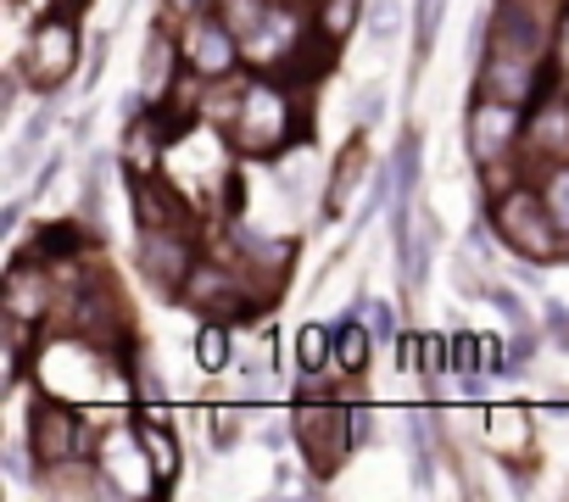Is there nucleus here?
I'll list each match as a JSON object with an SVG mask.
<instances>
[{
    "mask_svg": "<svg viewBox=\"0 0 569 502\" xmlns=\"http://www.w3.org/2000/svg\"><path fill=\"white\" fill-rule=\"evenodd\" d=\"M486 218H491L502 251L519 258V263H563L569 258V234H563V223L552 218V207L541 201V190L530 179L502 184L486 201Z\"/></svg>",
    "mask_w": 569,
    "mask_h": 502,
    "instance_id": "f257e3e1",
    "label": "nucleus"
},
{
    "mask_svg": "<svg viewBox=\"0 0 569 502\" xmlns=\"http://www.w3.org/2000/svg\"><path fill=\"white\" fill-rule=\"evenodd\" d=\"M302 140V101H297V84L291 79H246L240 90V112L229 123V145L240 157H279L284 145Z\"/></svg>",
    "mask_w": 569,
    "mask_h": 502,
    "instance_id": "f03ea898",
    "label": "nucleus"
},
{
    "mask_svg": "<svg viewBox=\"0 0 569 502\" xmlns=\"http://www.w3.org/2000/svg\"><path fill=\"white\" fill-rule=\"evenodd\" d=\"M18 68H23V79H29L40 96H62V90L84 73V34H79V18H73V12H46V18H34Z\"/></svg>",
    "mask_w": 569,
    "mask_h": 502,
    "instance_id": "7ed1b4c3",
    "label": "nucleus"
},
{
    "mask_svg": "<svg viewBox=\"0 0 569 502\" xmlns=\"http://www.w3.org/2000/svg\"><path fill=\"white\" fill-rule=\"evenodd\" d=\"M525 129H530V107L497 101V96H475L469 118H463V145H469L475 168H508L525 151Z\"/></svg>",
    "mask_w": 569,
    "mask_h": 502,
    "instance_id": "20e7f679",
    "label": "nucleus"
},
{
    "mask_svg": "<svg viewBox=\"0 0 569 502\" xmlns=\"http://www.w3.org/2000/svg\"><path fill=\"white\" fill-rule=\"evenodd\" d=\"M29 446H34V458L40 463H62V458H84V452H96V441H101V430H90V419L79 413V408H68L57 391H46V396H34V408H29Z\"/></svg>",
    "mask_w": 569,
    "mask_h": 502,
    "instance_id": "39448f33",
    "label": "nucleus"
},
{
    "mask_svg": "<svg viewBox=\"0 0 569 502\" xmlns=\"http://www.w3.org/2000/svg\"><path fill=\"white\" fill-rule=\"evenodd\" d=\"M201 251L190 229H140V251H134V269L151 291H162V302H179L184 280L196 274Z\"/></svg>",
    "mask_w": 569,
    "mask_h": 502,
    "instance_id": "423d86ee",
    "label": "nucleus"
},
{
    "mask_svg": "<svg viewBox=\"0 0 569 502\" xmlns=\"http://www.w3.org/2000/svg\"><path fill=\"white\" fill-rule=\"evenodd\" d=\"M552 84V62L547 57H525V51H480V79H475V96H497V101H519V107H536Z\"/></svg>",
    "mask_w": 569,
    "mask_h": 502,
    "instance_id": "0eeeda50",
    "label": "nucleus"
},
{
    "mask_svg": "<svg viewBox=\"0 0 569 502\" xmlns=\"http://www.w3.org/2000/svg\"><path fill=\"white\" fill-rule=\"evenodd\" d=\"M0 308L7 319H23V324H46L57 308H62V280L46 258L34 251H18L12 269H7V285H0Z\"/></svg>",
    "mask_w": 569,
    "mask_h": 502,
    "instance_id": "6e6552de",
    "label": "nucleus"
},
{
    "mask_svg": "<svg viewBox=\"0 0 569 502\" xmlns=\"http://www.w3.org/2000/svg\"><path fill=\"white\" fill-rule=\"evenodd\" d=\"M179 46H184V73H196V79H229L246 57H240V34L229 29V18L223 12H201V18H190L184 29H179Z\"/></svg>",
    "mask_w": 569,
    "mask_h": 502,
    "instance_id": "1a4fd4ad",
    "label": "nucleus"
},
{
    "mask_svg": "<svg viewBox=\"0 0 569 502\" xmlns=\"http://www.w3.org/2000/svg\"><path fill=\"white\" fill-rule=\"evenodd\" d=\"M134 190V223L140 229H196V212L184 201V190L162 173H146V179H129Z\"/></svg>",
    "mask_w": 569,
    "mask_h": 502,
    "instance_id": "9d476101",
    "label": "nucleus"
},
{
    "mask_svg": "<svg viewBox=\"0 0 569 502\" xmlns=\"http://www.w3.org/2000/svg\"><path fill=\"white\" fill-rule=\"evenodd\" d=\"M179 68H184V46H179V34H168V29H151V40H146V57H140V96H146V107H168L173 101V90H179Z\"/></svg>",
    "mask_w": 569,
    "mask_h": 502,
    "instance_id": "9b49d317",
    "label": "nucleus"
},
{
    "mask_svg": "<svg viewBox=\"0 0 569 502\" xmlns=\"http://www.w3.org/2000/svg\"><path fill=\"white\" fill-rule=\"evenodd\" d=\"M525 151H530V157H569V90H547V96L530 107Z\"/></svg>",
    "mask_w": 569,
    "mask_h": 502,
    "instance_id": "f8f14e48",
    "label": "nucleus"
},
{
    "mask_svg": "<svg viewBox=\"0 0 569 502\" xmlns=\"http://www.w3.org/2000/svg\"><path fill=\"white\" fill-rule=\"evenodd\" d=\"M363 179H369V145H363V134H352V140L341 145L336 168H330V184H325V218H347L352 201H358V184H363Z\"/></svg>",
    "mask_w": 569,
    "mask_h": 502,
    "instance_id": "ddd939ff",
    "label": "nucleus"
},
{
    "mask_svg": "<svg viewBox=\"0 0 569 502\" xmlns=\"http://www.w3.org/2000/svg\"><path fill=\"white\" fill-rule=\"evenodd\" d=\"M375 330H369V319H363V297L341 313V324H336V369L347 374V380H363L369 374V363H375Z\"/></svg>",
    "mask_w": 569,
    "mask_h": 502,
    "instance_id": "4468645a",
    "label": "nucleus"
},
{
    "mask_svg": "<svg viewBox=\"0 0 569 502\" xmlns=\"http://www.w3.org/2000/svg\"><path fill=\"white\" fill-rule=\"evenodd\" d=\"M134 430H140L146 458H151V480H157V491H168V485L179 480V469H184V446H179V435L157 419V408L134 413Z\"/></svg>",
    "mask_w": 569,
    "mask_h": 502,
    "instance_id": "2eb2a0df",
    "label": "nucleus"
},
{
    "mask_svg": "<svg viewBox=\"0 0 569 502\" xmlns=\"http://www.w3.org/2000/svg\"><path fill=\"white\" fill-rule=\"evenodd\" d=\"M519 173L541 190V201L552 207V218H558L563 234H569V157H530V151H525Z\"/></svg>",
    "mask_w": 569,
    "mask_h": 502,
    "instance_id": "dca6fc26",
    "label": "nucleus"
},
{
    "mask_svg": "<svg viewBox=\"0 0 569 502\" xmlns=\"http://www.w3.org/2000/svg\"><path fill=\"white\" fill-rule=\"evenodd\" d=\"M107 179H112V157L96 151L84 168V184H79V218L96 240H107Z\"/></svg>",
    "mask_w": 569,
    "mask_h": 502,
    "instance_id": "f3484780",
    "label": "nucleus"
},
{
    "mask_svg": "<svg viewBox=\"0 0 569 502\" xmlns=\"http://www.w3.org/2000/svg\"><path fill=\"white\" fill-rule=\"evenodd\" d=\"M297 369L302 374L336 369V324H302L297 330Z\"/></svg>",
    "mask_w": 569,
    "mask_h": 502,
    "instance_id": "a211bd4d",
    "label": "nucleus"
},
{
    "mask_svg": "<svg viewBox=\"0 0 569 502\" xmlns=\"http://www.w3.org/2000/svg\"><path fill=\"white\" fill-rule=\"evenodd\" d=\"M196 363H201L207 374H223V369L234 363V335H229L223 319H207V324H201V335H196Z\"/></svg>",
    "mask_w": 569,
    "mask_h": 502,
    "instance_id": "6ab92c4d",
    "label": "nucleus"
},
{
    "mask_svg": "<svg viewBox=\"0 0 569 502\" xmlns=\"http://www.w3.org/2000/svg\"><path fill=\"white\" fill-rule=\"evenodd\" d=\"M363 29H369V46L375 51H391L402 40V0H369Z\"/></svg>",
    "mask_w": 569,
    "mask_h": 502,
    "instance_id": "aec40b11",
    "label": "nucleus"
},
{
    "mask_svg": "<svg viewBox=\"0 0 569 502\" xmlns=\"http://www.w3.org/2000/svg\"><path fill=\"white\" fill-rule=\"evenodd\" d=\"M386 101H391L386 79H369V84H363V90L352 96V112H358V129H363V134L386 123Z\"/></svg>",
    "mask_w": 569,
    "mask_h": 502,
    "instance_id": "412c9836",
    "label": "nucleus"
},
{
    "mask_svg": "<svg viewBox=\"0 0 569 502\" xmlns=\"http://www.w3.org/2000/svg\"><path fill=\"white\" fill-rule=\"evenodd\" d=\"M441 12H447V0H419V18H413V62H425V57L436 51Z\"/></svg>",
    "mask_w": 569,
    "mask_h": 502,
    "instance_id": "4be33fe9",
    "label": "nucleus"
},
{
    "mask_svg": "<svg viewBox=\"0 0 569 502\" xmlns=\"http://www.w3.org/2000/svg\"><path fill=\"white\" fill-rule=\"evenodd\" d=\"M486 302L502 313V324H508V330H536V319H530V308H525V297H519L513 285H491V291H486Z\"/></svg>",
    "mask_w": 569,
    "mask_h": 502,
    "instance_id": "5701e85b",
    "label": "nucleus"
},
{
    "mask_svg": "<svg viewBox=\"0 0 569 502\" xmlns=\"http://www.w3.org/2000/svg\"><path fill=\"white\" fill-rule=\"evenodd\" d=\"M134 396H140V408H162L168 402V391H162V374H157V363H151V352L146 347H134Z\"/></svg>",
    "mask_w": 569,
    "mask_h": 502,
    "instance_id": "b1692460",
    "label": "nucleus"
},
{
    "mask_svg": "<svg viewBox=\"0 0 569 502\" xmlns=\"http://www.w3.org/2000/svg\"><path fill=\"white\" fill-rule=\"evenodd\" d=\"M207 424H212V435H207L212 452H234V446H240V424H246V413H240V408H212Z\"/></svg>",
    "mask_w": 569,
    "mask_h": 502,
    "instance_id": "393cba45",
    "label": "nucleus"
},
{
    "mask_svg": "<svg viewBox=\"0 0 569 502\" xmlns=\"http://www.w3.org/2000/svg\"><path fill=\"white\" fill-rule=\"evenodd\" d=\"M541 341H547L541 330H513V335H508V374H525L530 358L541 352Z\"/></svg>",
    "mask_w": 569,
    "mask_h": 502,
    "instance_id": "a878e982",
    "label": "nucleus"
},
{
    "mask_svg": "<svg viewBox=\"0 0 569 502\" xmlns=\"http://www.w3.org/2000/svg\"><path fill=\"white\" fill-rule=\"evenodd\" d=\"M547 62H552V84L569 90V7L558 12V34H552V57Z\"/></svg>",
    "mask_w": 569,
    "mask_h": 502,
    "instance_id": "bb28decb",
    "label": "nucleus"
},
{
    "mask_svg": "<svg viewBox=\"0 0 569 502\" xmlns=\"http://www.w3.org/2000/svg\"><path fill=\"white\" fill-rule=\"evenodd\" d=\"M363 319H369V330H375L380 347H397V313H391V302H363Z\"/></svg>",
    "mask_w": 569,
    "mask_h": 502,
    "instance_id": "cd10ccee",
    "label": "nucleus"
},
{
    "mask_svg": "<svg viewBox=\"0 0 569 502\" xmlns=\"http://www.w3.org/2000/svg\"><path fill=\"white\" fill-rule=\"evenodd\" d=\"M107 51H112V29H101V34H96V46L84 51V73H79V79H84L90 90H96V84H101V73H107Z\"/></svg>",
    "mask_w": 569,
    "mask_h": 502,
    "instance_id": "c85d7f7f",
    "label": "nucleus"
},
{
    "mask_svg": "<svg viewBox=\"0 0 569 502\" xmlns=\"http://www.w3.org/2000/svg\"><path fill=\"white\" fill-rule=\"evenodd\" d=\"M480 374H508V347H502V335H480Z\"/></svg>",
    "mask_w": 569,
    "mask_h": 502,
    "instance_id": "c756f323",
    "label": "nucleus"
},
{
    "mask_svg": "<svg viewBox=\"0 0 569 502\" xmlns=\"http://www.w3.org/2000/svg\"><path fill=\"white\" fill-rule=\"evenodd\" d=\"M23 68H7V79H0V118H12L18 112V101H23Z\"/></svg>",
    "mask_w": 569,
    "mask_h": 502,
    "instance_id": "7c9ffc66",
    "label": "nucleus"
},
{
    "mask_svg": "<svg viewBox=\"0 0 569 502\" xmlns=\"http://www.w3.org/2000/svg\"><path fill=\"white\" fill-rule=\"evenodd\" d=\"M162 12H168V23H190L201 12H218V0H162Z\"/></svg>",
    "mask_w": 569,
    "mask_h": 502,
    "instance_id": "2f4dec72",
    "label": "nucleus"
},
{
    "mask_svg": "<svg viewBox=\"0 0 569 502\" xmlns=\"http://www.w3.org/2000/svg\"><path fill=\"white\" fill-rule=\"evenodd\" d=\"M29 168H34V151H29L23 140H12V151H7V179H29Z\"/></svg>",
    "mask_w": 569,
    "mask_h": 502,
    "instance_id": "473e14b6",
    "label": "nucleus"
},
{
    "mask_svg": "<svg viewBox=\"0 0 569 502\" xmlns=\"http://www.w3.org/2000/svg\"><path fill=\"white\" fill-rule=\"evenodd\" d=\"M352 435H358V446L375 441V408L369 402H352Z\"/></svg>",
    "mask_w": 569,
    "mask_h": 502,
    "instance_id": "72a5a7b5",
    "label": "nucleus"
},
{
    "mask_svg": "<svg viewBox=\"0 0 569 502\" xmlns=\"http://www.w3.org/2000/svg\"><path fill=\"white\" fill-rule=\"evenodd\" d=\"M57 173H62V151H51V157H46V168L34 173V195H46V190L57 184Z\"/></svg>",
    "mask_w": 569,
    "mask_h": 502,
    "instance_id": "f704fd0d",
    "label": "nucleus"
},
{
    "mask_svg": "<svg viewBox=\"0 0 569 502\" xmlns=\"http://www.w3.org/2000/svg\"><path fill=\"white\" fill-rule=\"evenodd\" d=\"M508 485H513V496H530V491H536V480H530V469H525V463H513V469H508Z\"/></svg>",
    "mask_w": 569,
    "mask_h": 502,
    "instance_id": "c9c22d12",
    "label": "nucleus"
},
{
    "mask_svg": "<svg viewBox=\"0 0 569 502\" xmlns=\"http://www.w3.org/2000/svg\"><path fill=\"white\" fill-rule=\"evenodd\" d=\"M18 218H23V201H12L7 212H0V229H7V234H12V229H18Z\"/></svg>",
    "mask_w": 569,
    "mask_h": 502,
    "instance_id": "e433bc0d",
    "label": "nucleus"
},
{
    "mask_svg": "<svg viewBox=\"0 0 569 502\" xmlns=\"http://www.w3.org/2000/svg\"><path fill=\"white\" fill-rule=\"evenodd\" d=\"M558 7H569V0H558Z\"/></svg>",
    "mask_w": 569,
    "mask_h": 502,
    "instance_id": "4c0bfd02",
    "label": "nucleus"
}]
</instances>
